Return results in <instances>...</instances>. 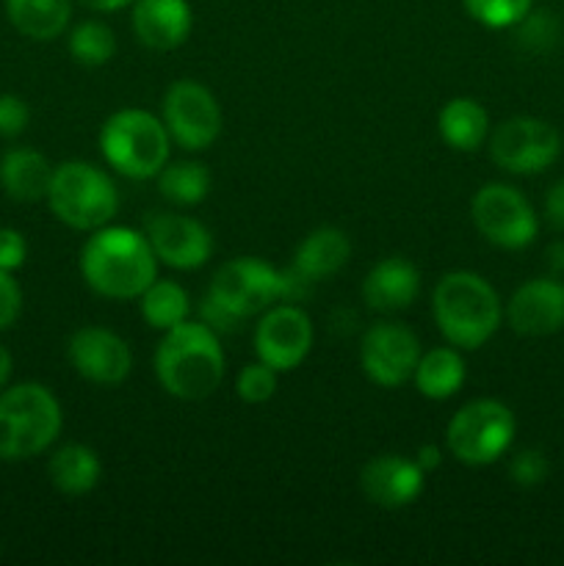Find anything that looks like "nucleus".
Returning <instances> with one entry per match:
<instances>
[{
  "instance_id": "nucleus-22",
  "label": "nucleus",
  "mask_w": 564,
  "mask_h": 566,
  "mask_svg": "<svg viewBox=\"0 0 564 566\" xmlns=\"http://www.w3.org/2000/svg\"><path fill=\"white\" fill-rule=\"evenodd\" d=\"M464 379H468L464 357L451 343L420 354L418 368L412 374L415 390L424 398H429V401H448V398H453L462 390Z\"/></svg>"
},
{
  "instance_id": "nucleus-18",
  "label": "nucleus",
  "mask_w": 564,
  "mask_h": 566,
  "mask_svg": "<svg viewBox=\"0 0 564 566\" xmlns=\"http://www.w3.org/2000/svg\"><path fill=\"white\" fill-rule=\"evenodd\" d=\"M194 14L188 0H133V33L149 50H175L191 36Z\"/></svg>"
},
{
  "instance_id": "nucleus-23",
  "label": "nucleus",
  "mask_w": 564,
  "mask_h": 566,
  "mask_svg": "<svg viewBox=\"0 0 564 566\" xmlns=\"http://www.w3.org/2000/svg\"><path fill=\"white\" fill-rule=\"evenodd\" d=\"M48 479L61 495H88L103 479V462H100L94 448L70 442V446H61L59 451H53L48 462Z\"/></svg>"
},
{
  "instance_id": "nucleus-9",
  "label": "nucleus",
  "mask_w": 564,
  "mask_h": 566,
  "mask_svg": "<svg viewBox=\"0 0 564 566\" xmlns=\"http://www.w3.org/2000/svg\"><path fill=\"white\" fill-rule=\"evenodd\" d=\"M470 219L479 235L498 249H525L534 243L540 221L529 199L506 182H487L473 193Z\"/></svg>"
},
{
  "instance_id": "nucleus-27",
  "label": "nucleus",
  "mask_w": 564,
  "mask_h": 566,
  "mask_svg": "<svg viewBox=\"0 0 564 566\" xmlns=\"http://www.w3.org/2000/svg\"><path fill=\"white\" fill-rule=\"evenodd\" d=\"M210 171L202 160H175L158 171V191L177 208H194L210 193Z\"/></svg>"
},
{
  "instance_id": "nucleus-14",
  "label": "nucleus",
  "mask_w": 564,
  "mask_h": 566,
  "mask_svg": "<svg viewBox=\"0 0 564 566\" xmlns=\"http://www.w3.org/2000/svg\"><path fill=\"white\" fill-rule=\"evenodd\" d=\"M144 235L149 238L158 263L175 271L202 269L213 254V235L202 221L169 210H155L144 221Z\"/></svg>"
},
{
  "instance_id": "nucleus-20",
  "label": "nucleus",
  "mask_w": 564,
  "mask_h": 566,
  "mask_svg": "<svg viewBox=\"0 0 564 566\" xmlns=\"http://www.w3.org/2000/svg\"><path fill=\"white\" fill-rule=\"evenodd\" d=\"M352 258V241L337 227H318L310 232L293 254V271L304 276L310 285L335 276Z\"/></svg>"
},
{
  "instance_id": "nucleus-24",
  "label": "nucleus",
  "mask_w": 564,
  "mask_h": 566,
  "mask_svg": "<svg viewBox=\"0 0 564 566\" xmlns=\"http://www.w3.org/2000/svg\"><path fill=\"white\" fill-rule=\"evenodd\" d=\"M437 130L442 142L457 153H476L490 136V116L479 99L453 97L442 105L437 116Z\"/></svg>"
},
{
  "instance_id": "nucleus-3",
  "label": "nucleus",
  "mask_w": 564,
  "mask_h": 566,
  "mask_svg": "<svg viewBox=\"0 0 564 566\" xmlns=\"http://www.w3.org/2000/svg\"><path fill=\"white\" fill-rule=\"evenodd\" d=\"M227 357L221 352L219 332L202 321H186L164 332L155 348V376L171 398L205 401L224 381Z\"/></svg>"
},
{
  "instance_id": "nucleus-40",
  "label": "nucleus",
  "mask_w": 564,
  "mask_h": 566,
  "mask_svg": "<svg viewBox=\"0 0 564 566\" xmlns=\"http://www.w3.org/2000/svg\"><path fill=\"white\" fill-rule=\"evenodd\" d=\"M11 368H14V359H11L9 348H6L3 343H0V390H3V387L9 385Z\"/></svg>"
},
{
  "instance_id": "nucleus-31",
  "label": "nucleus",
  "mask_w": 564,
  "mask_h": 566,
  "mask_svg": "<svg viewBox=\"0 0 564 566\" xmlns=\"http://www.w3.org/2000/svg\"><path fill=\"white\" fill-rule=\"evenodd\" d=\"M520 28V44L534 53H545L558 42V22L551 11H529L523 20L518 22Z\"/></svg>"
},
{
  "instance_id": "nucleus-28",
  "label": "nucleus",
  "mask_w": 564,
  "mask_h": 566,
  "mask_svg": "<svg viewBox=\"0 0 564 566\" xmlns=\"http://www.w3.org/2000/svg\"><path fill=\"white\" fill-rule=\"evenodd\" d=\"M70 55L81 66H105L116 55V36L105 22L86 20L72 28Z\"/></svg>"
},
{
  "instance_id": "nucleus-35",
  "label": "nucleus",
  "mask_w": 564,
  "mask_h": 566,
  "mask_svg": "<svg viewBox=\"0 0 564 566\" xmlns=\"http://www.w3.org/2000/svg\"><path fill=\"white\" fill-rule=\"evenodd\" d=\"M28 260V241L14 227H0V271L22 269Z\"/></svg>"
},
{
  "instance_id": "nucleus-8",
  "label": "nucleus",
  "mask_w": 564,
  "mask_h": 566,
  "mask_svg": "<svg viewBox=\"0 0 564 566\" xmlns=\"http://www.w3.org/2000/svg\"><path fill=\"white\" fill-rule=\"evenodd\" d=\"M514 431L518 423L506 403L495 398H476L448 420L446 448L468 468H487L512 448Z\"/></svg>"
},
{
  "instance_id": "nucleus-38",
  "label": "nucleus",
  "mask_w": 564,
  "mask_h": 566,
  "mask_svg": "<svg viewBox=\"0 0 564 566\" xmlns=\"http://www.w3.org/2000/svg\"><path fill=\"white\" fill-rule=\"evenodd\" d=\"M545 260L547 269H551L553 274H564V241H553L551 247H547Z\"/></svg>"
},
{
  "instance_id": "nucleus-10",
  "label": "nucleus",
  "mask_w": 564,
  "mask_h": 566,
  "mask_svg": "<svg viewBox=\"0 0 564 566\" xmlns=\"http://www.w3.org/2000/svg\"><path fill=\"white\" fill-rule=\"evenodd\" d=\"M160 119H164L171 142L188 153H202V149L213 147L216 138L221 136V125H224L221 105L213 92L188 77L166 88L164 103H160Z\"/></svg>"
},
{
  "instance_id": "nucleus-5",
  "label": "nucleus",
  "mask_w": 564,
  "mask_h": 566,
  "mask_svg": "<svg viewBox=\"0 0 564 566\" xmlns=\"http://www.w3.org/2000/svg\"><path fill=\"white\" fill-rule=\"evenodd\" d=\"M64 412L53 390L39 381L0 390V459L25 462L59 440Z\"/></svg>"
},
{
  "instance_id": "nucleus-30",
  "label": "nucleus",
  "mask_w": 564,
  "mask_h": 566,
  "mask_svg": "<svg viewBox=\"0 0 564 566\" xmlns=\"http://www.w3.org/2000/svg\"><path fill=\"white\" fill-rule=\"evenodd\" d=\"M276 385H280V370L258 359V363H249L241 368L236 379V396L243 403H265L274 398Z\"/></svg>"
},
{
  "instance_id": "nucleus-37",
  "label": "nucleus",
  "mask_w": 564,
  "mask_h": 566,
  "mask_svg": "<svg viewBox=\"0 0 564 566\" xmlns=\"http://www.w3.org/2000/svg\"><path fill=\"white\" fill-rule=\"evenodd\" d=\"M415 462H418L420 470H424V473L429 475L431 470H437L442 464L440 446H435V442H426V446H420L418 453H415Z\"/></svg>"
},
{
  "instance_id": "nucleus-2",
  "label": "nucleus",
  "mask_w": 564,
  "mask_h": 566,
  "mask_svg": "<svg viewBox=\"0 0 564 566\" xmlns=\"http://www.w3.org/2000/svg\"><path fill=\"white\" fill-rule=\"evenodd\" d=\"M81 274L97 296L130 302L158 280V258L144 230L105 224L83 243Z\"/></svg>"
},
{
  "instance_id": "nucleus-21",
  "label": "nucleus",
  "mask_w": 564,
  "mask_h": 566,
  "mask_svg": "<svg viewBox=\"0 0 564 566\" xmlns=\"http://www.w3.org/2000/svg\"><path fill=\"white\" fill-rule=\"evenodd\" d=\"M53 169L36 149L14 147L0 158V186L14 202H39L48 199Z\"/></svg>"
},
{
  "instance_id": "nucleus-34",
  "label": "nucleus",
  "mask_w": 564,
  "mask_h": 566,
  "mask_svg": "<svg viewBox=\"0 0 564 566\" xmlns=\"http://www.w3.org/2000/svg\"><path fill=\"white\" fill-rule=\"evenodd\" d=\"M22 315V287L11 271H0V332L11 329Z\"/></svg>"
},
{
  "instance_id": "nucleus-39",
  "label": "nucleus",
  "mask_w": 564,
  "mask_h": 566,
  "mask_svg": "<svg viewBox=\"0 0 564 566\" xmlns=\"http://www.w3.org/2000/svg\"><path fill=\"white\" fill-rule=\"evenodd\" d=\"M81 3L92 11H105L108 14V11H119L125 6H133V0H81Z\"/></svg>"
},
{
  "instance_id": "nucleus-33",
  "label": "nucleus",
  "mask_w": 564,
  "mask_h": 566,
  "mask_svg": "<svg viewBox=\"0 0 564 566\" xmlns=\"http://www.w3.org/2000/svg\"><path fill=\"white\" fill-rule=\"evenodd\" d=\"M31 108L17 94H0V138H17L28 130Z\"/></svg>"
},
{
  "instance_id": "nucleus-7",
  "label": "nucleus",
  "mask_w": 564,
  "mask_h": 566,
  "mask_svg": "<svg viewBox=\"0 0 564 566\" xmlns=\"http://www.w3.org/2000/svg\"><path fill=\"white\" fill-rule=\"evenodd\" d=\"M48 205L61 224L94 232L114 221L119 210V191L100 166L86 160H66L53 169Z\"/></svg>"
},
{
  "instance_id": "nucleus-6",
  "label": "nucleus",
  "mask_w": 564,
  "mask_h": 566,
  "mask_svg": "<svg viewBox=\"0 0 564 566\" xmlns=\"http://www.w3.org/2000/svg\"><path fill=\"white\" fill-rule=\"evenodd\" d=\"M100 153L127 180H149L169 164L171 138L160 116L144 108H125L103 122Z\"/></svg>"
},
{
  "instance_id": "nucleus-19",
  "label": "nucleus",
  "mask_w": 564,
  "mask_h": 566,
  "mask_svg": "<svg viewBox=\"0 0 564 566\" xmlns=\"http://www.w3.org/2000/svg\"><path fill=\"white\" fill-rule=\"evenodd\" d=\"M420 274L407 258H385L365 274L363 302L374 313H398L418 298Z\"/></svg>"
},
{
  "instance_id": "nucleus-16",
  "label": "nucleus",
  "mask_w": 564,
  "mask_h": 566,
  "mask_svg": "<svg viewBox=\"0 0 564 566\" xmlns=\"http://www.w3.org/2000/svg\"><path fill=\"white\" fill-rule=\"evenodd\" d=\"M506 324L523 337H545L564 329V282L540 276L520 285L506 304Z\"/></svg>"
},
{
  "instance_id": "nucleus-11",
  "label": "nucleus",
  "mask_w": 564,
  "mask_h": 566,
  "mask_svg": "<svg viewBox=\"0 0 564 566\" xmlns=\"http://www.w3.org/2000/svg\"><path fill=\"white\" fill-rule=\"evenodd\" d=\"M490 155L509 175H540L562 155V136L551 122L512 116L492 130Z\"/></svg>"
},
{
  "instance_id": "nucleus-15",
  "label": "nucleus",
  "mask_w": 564,
  "mask_h": 566,
  "mask_svg": "<svg viewBox=\"0 0 564 566\" xmlns=\"http://www.w3.org/2000/svg\"><path fill=\"white\" fill-rule=\"evenodd\" d=\"M66 357L75 374L92 385L114 387L130 376L133 352L125 337L103 326H83L70 337Z\"/></svg>"
},
{
  "instance_id": "nucleus-12",
  "label": "nucleus",
  "mask_w": 564,
  "mask_h": 566,
  "mask_svg": "<svg viewBox=\"0 0 564 566\" xmlns=\"http://www.w3.org/2000/svg\"><path fill=\"white\" fill-rule=\"evenodd\" d=\"M420 340L409 326L379 321L359 340L363 374L379 387H401L412 379L420 359Z\"/></svg>"
},
{
  "instance_id": "nucleus-32",
  "label": "nucleus",
  "mask_w": 564,
  "mask_h": 566,
  "mask_svg": "<svg viewBox=\"0 0 564 566\" xmlns=\"http://www.w3.org/2000/svg\"><path fill=\"white\" fill-rule=\"evenodd\" d=\"M547 473H551L547 457L536 448H525V451L514 453L512 462H509V479L523 486V490H534V486L545 484Z\"/></svg>"
},
{
  "instance_id": "nucleus-29",
  "label": "nucleus",
  "mask_w": 564,
  "mask_h": 566,
  "mask_svg": "<svg viewBox=\"0 0 564 566\" xmlns=\"http://www.w3.org/2000/svg\"><path fill=\"white\" fill-rule=\"evenodd\" d=\"M464 11L487 28H514L531 11L534 0H462Z\"/></svg>"
},
{
  "instance_id": "nucleus-13",
  "label": "nucleus",
  "mask_w": 564,
  "mask_h": 566,
  "mask_svg": "<svg viewBox=\"0 0 564 566\" xmlns=\"http://www.w3.org/2000/svg\"><path fill=\"white\" fill-rule=\"evenodd\" d=\"M313 321L293 302H276L260 313L254 326V354L280 374L299 368L313 348Z\"/></svg>"
},
{
  "instance_id": "nucleus-17",
  "label": "nucleus",
  "mask_w": 564,
  "mask_h": 566,
  "mask_svg": "<svg viewBox=\"0 0 564 566\" xmlns=\"http://www.w3.org/2000/svg\"><path fill=\"white\" fill-rule=\"evenodd\" d=\"M359 490L374 506L404 509L412 506L424 495L426 473L415 459L401 457V453H382L363 468Z\"/></svg>"
},
{
  "instance_id": "nucleus-36",
  "label": "nucleus",
  "mask_w": 564,
  "mask_h": 566,
  "mask_svg": "<svg viewBox=\"0 0 564 566\" xmlns=\"http://www.w3.org/2000/svg\"><path fill=\"white\" fill-rule=\"evenodd\" d=\"M545 219L553 230H564V180L553 182L545 193Z\"/></svg>"
},
{
  "instance_id": "nucleus-26",
  "label": "nucleus",
  "mask_w": 564,
  "mask_h": 566,
  "mask_svg": "<svg viewBox=\"0 0 564 566\" xmlns=\"http://www.w3.org/2000/svg\"><path fill=\"white\" fill-rule=\"evenodd\" d=\"M138 310L147 326L158 332H169L186 324L191 315V298L186 287L175 280H155L147 291L138 296Z\"/></svg>"
},
{
  "instance_id": "nucleus-4",
  "label": "nucleus",
  "mask_w": 564,
  "mask_h": 566,
  "mask_svg": "<svg viewBox=\"0 0 564 566\" xmlns=\"http://www.w3.org/2000/svg\"><path fill=\"white\" fill-rule=\"evenodd\" d=\"M431 315L451 346L476 352L492 340L503 321L498 291L476 271H448L431 293Z\"/></svg>"
},
{
  "instance_id": "nucleus-1",
  "label": "nucleus",
  "mask_w": 564,
  "mask_h": 566,
  "mask_svg": "<svg viewBox=\"0 0 564 566\" xmlns=\"http://www.w3.org/2000/svg\"><path fill=\"white\" fill-rule=\"evenodd\" d=\"M310 282L293 269L276 271L258 258L227 260L210 280L208 293L199 304L202 324L213 332H232L243 321L265 313L276 302H299L310 293Z\"/></svg>"
},
{
  "instance_id": "nucleus-25",
  "label": "nucleus",
  "mask_w": 564,
  "mask_h": 566,
  "mask_svg": "<svg viewBox=\"0 0 564 566\" xmlns=\"http://www.w3.org/2000/svg\"><path fill=\"white\" fill-rule=\"evenodd\" d=\"M6 17L22 36L53 42L72 20V0H6Z\"/></svg>"
}]
</instances>
